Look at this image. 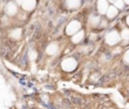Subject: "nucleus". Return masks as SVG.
<instances>
[{
	"label": "nucleus",
	"instance_id": "nucleus-1",
	"mask_svg": "<svg viewBox=\"0 0 129 109\" xmlns=\"http://www.w3.org/2000/svg\"><path fill=\"white\" fill-rule=\"evenodd\" d=\"M76 67H77V62H76V60L73 59V58L66 59V60L62 61V63H61V68H62L64 71H68V72H71V71L75 70Z\"/></svg>",
	"mask_w": 129,
	"mask_h": 109
},
{
	"label": "nucleus",
	"instance_id": "nucleus-2",
	"mask_svg": "<svg viewBox=\"0 0 129 109\" xmlns=\"http://www.w3.org/2000/svg\"><path fill=\"white\" fill-rule=\"evenodd\" d=\"M119 40H120V35L118 34L117 31H111V32L107 33V35H106V41L110 45H114Z\"/></svg>",
	"mask_w": 129,
	"mask_h": 109
},
{
	"label": "nucleus",
	"instance_id": "nucleus-3",
	"mask_svg": "<svg viewBox=\"0 0 129 109\" xmlns=\"http://www.w3.org/2000/svg\"><path fill=\"white\" fill-rule=\"evenodd\" d=\"M81 27V23L79 21H72L68 26H67V33L68 34H75Z\"/></svg>",
	"mask_w": 129,
	"mask_h": 109
},
{
	"label": "nucleus",
	"instance_id": "nucleus-4",
	"mask_svg": "<svg viewBox=\"0 0 129 109\" xmlns=\"http://www.w3.org/2000/svg\"><path fill=\"white\" fill-rule=\"evenodd\" d=\"M21 5L24 10H27V11L32 10L35 7V0H23Z\"/></svg>",
	"mask_w": 129,
	"mask_h": 109
},
{
	"label": "nucleus",
	"instance_id": "nucleus-5",
	"mask_svg": "<svg viewBox=\"0 0 129 109\" xmlns=\"http://www.w3.org/2000/svg\"><path fill=\"white\" fill-rule=\"evenodd\" d=\"M109 6H108V2L106 0H99L98 1V10L101 14H104L107 12Z\"/></svg>",
	"mask_w": 129,
	"mask_h": 109
},
{
	"label": "nucleus",
	"instance_id": "nucleus-6",
	"mask_svg": "<svg viewBox=\"0 0 129 109\" xmlns=\"http://www.w3.org/2000/svg\"><path fill=\"white\" fill-rule=\"evenodd\" d=\"M5 10H6V13H7L8 15H14V14L16 13V11H17V8H16V5H15L14 3L10 2V3H8V4L6 5Z\"/></svg>",
	"mask_w": 129,
	"mask_h": 109
},
{
	"label": "nucleus",
	"instance_id": "nucleus-7",
	"mask_svg": "<svg viewBox=\"0 0 129 109\" xmlns=\"http://www.w3.org/2000/svg\"><path fill=\"white\" fill-rule=\"evenodd\" d=\"M57 49H58V46H57V44L56 43H50L47 47H46V52H47V54H54L56 51H57Z\"/></svg>",
	"mask_w": 129,
	"mask_h": 109
},
{
	"label": "nucleus",
	"instance_id": "nucleus-8",
	"mask_svg": "<svg viewBox=\"0 0 129 109\" xmlns=\"http://www.w3.org/2000/svg\"><path fill=\"white\" fill-rule=\"evenodd\" d=\"M81 5L80 0H67V6L69 8H78Z\"/></svg>",
	"mask_w": 129,
	"mask_h": 109
},
{
	"label": "nucleus",
	"instance_id": "nucleus-9",
	"mask_svg": "<svg viewBox=\"0 0 129 109\" xmlns=\"http://www.w3.org/2000/svg\"><path fill=\"white\" fill-rule=\"evenodd\" d=\"M117 8L115 7V6H110L109 8H108V10H107V16L109 17V18H112V17H114V16H116L117 15Z\"/></svg>",
	"mask_w": 129,
	"mask_h": 109
},
{
	"label": "nucleus",
	"instance_id": "nucleus-10",
	"mask_svg": "<svg viewBox=\"0 0 129 109\" xmlns=\"http://www.w3.org/2000/svg\"><path fill=\"white\" fill-rule=\"evenodd\" d=\"M83 37H84V31H79L78 33H76V34L73 36L72 40H73V42L78 43V42H80V41L83 39Z\"/></svg>",
	"mask_w": 129,
	"mask_h": 109
},
{
	"label": "nucleus",
	"instance_id": "nucleus-11",
	"mask_svg": "<svg viewBox=\"0 0 129 109\" xmlns=\"http://www.w3.org/2000/svg\"><path fill=\"white\" fill-rule=\"evenodd\" d=\"M10 35H11V37H13L15 39H18L21 36V29L20 28H17V29L12 30L11 33H10Z\"/></svg>",
	"mask_w": 129,
	"mask_h": 109
},
{
	"label": "nucleus",
	"instance_id": "nucleus-12",
	"mask_svg": "<svg viewBox=\"0 0 129 109\" xmlns=\"http://www.w3.org/2000/svg\"><path fill=\"white\" fill-rule=\"evenodd\" d=\"M114 5H115V7L118 9V8H122L123 7V5H124V2H123V0H116L115 2H114Z\"/></svg>",
	"mask_w": 129,
	"mask_h": 109
},
{
	"label": "nucleus",
	"instance_id": "nucleus-13",
	"mask_svg": "<svg viewBox=\"0 0 129 109\" xmlns=\"http://www.w3.org/2000/svg\"><path fill=\"white\" fill-rule=\"evenodd\" d=\"M121 36L124 39H129V29H124L121 33Z\"/></svg>",
	"mask_w": 129,
	"mask_h": 109
},
{
	"label": "nucleus",
	"instance_id": "nucleus-14",
	"mask_svg": "<svg viewBox=\"0 0 129 109\" xmlns=\"http://www.w3.org/2000/svg\"><path fill=\"white\" fill-rule=\"evenodd\" d=\"M99 21H100V18H99V17H91V19H90V22H91L93 25L98 24Z\"/></svg>",
	"mask_w": 129,
	"mask_h": 109
},
{
	"label": "nucleus",
	"instance_id": "nucleus-15",
	"mask_svg": "<svg viewBox=\"0 0 129 109\" xmlns=\"http://www.w3.org/2000/svg\"><path fill=\"white\" fill-rule=\"evenodd\" d=\"M124 60L126 63H129V49L125 52V56H124Z\"/></svg>",
	"mask_w": 129,
	"mask_h": 109
},
{
	"label": "nucleus",
	"instance_id": "nucleus-16",
	"mask_svg": "<svg viewBox=\"0 0 129 109\" xmlns=\"http://www.w3.org/2000/svg\"><path fill=\"white\" fill-rule=\"evenodd\" d=\"M35 58H36V52H35L34 50H31V51H30V59L34 60Z\"/></svg>",
	"mask_w": 129,
	"mask_h": 109
},
{
	"label": "nucleus",
	"instance_id": "nucleus-17",
	"mask_svg": "<svg viewBox=\"0 0 129 109\" xmlns=\"http://www.w3.org/2000/svg\"><path fill=\"white\" fill-rule=\"evenodd\" d=\"M22 1H23V0H16V2H17V3H20V4L22 3Z\"/></svg>",
	"mask_w": 129,
	"mask_h": 109
},
{
	"label": "nucleus",
	"instance_id": "nucleus-18",
	"mask_svg": "<svg viewBox=\"0 0 129 109\" xmlns=\"http://www.w3.org/2000/svg\"><path fill=\"white\" fill-rule=\"evenodd\" d=\"M123 2H125L126 4H129V0H123Z\"/></svg>",
	"mask_w": 129,
	"mask_h": 109
},
{
	"label": "nucleus",
	"instance_id": "nucleus-19",
	"mask_svg": "<svg viewBox=\"0 0 129 109\" xmlns=\"http://www.w3.org/2000/svg\"><path fill=\"white\" fill-rule=\"evenodd\" d=\"M127 24H128V25H129V16H128V17H127Z\"/></svg>",
	"mask_w": 129,
	"mask_h": 109
},
{
	"label": "nucleus",
	"instance_id": "nucleus-20",
	"mask_svg": "<svg viewBox=\"0 0 129 109\" xmlns=\"http://www.w3.org/2000/svg\"><path fill=\"white\" fill-rule=\"evenodd\" d=\"M109 1H111V2H115L116 0H109Z\"/></svg>",
	"mask_w": 129,
	"mask_h": 109
}]
</instances>
